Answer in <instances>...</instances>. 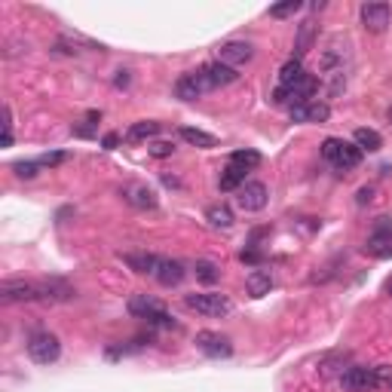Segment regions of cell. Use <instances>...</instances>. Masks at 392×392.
Segmentation results:
<instances>
[{
    "instance_id": "6da1fadb",
    "label": "cell",
    "mask_w": 392,
    "mask_h": 392,
    "mask_svg": "<svg viewBox=\"0 0 392 392\" xmlns=\"http://www.w3.org/2000/svg\"><path fill=\"white\" fill-rule=\"evenodd\" d=\"M352 68V56H350V43L341 37H331L328 47L322 52V80L328 86L331 95H341L346 89V77Z\"/></svg>"
},
{
    "instance_id": "7a4b0ae2",
    "label": "cell",
    "mask_w": 392,
    "mask_h": 392,
    "mask_svg": "<svg viewBox=\"0 0 392 392\" xmlns=\"http://www.w3.org/2000/svg\"><path fill=\"white\" fill-rule=\"evenodd\" d=\"M184 304L196 310L199 316H208V319H218V316H230L233 313V300L227 294H218V291H202V294H187Z\"/></svg>"
},
{
    "instance_id": "3957f363",
    "label": "cell",
    "mask_w": 392,
    "mask_h": 392,
    "mask_svg": "<svg viewBox=\"0 0 392 392\" xmlns=\"http://www.w3.org/2000/svg\"><path fill=\"white\" fill-rule=\"evenodd\" d=\"M316 89H319V80L313 74H304L294 86H279L276 93H273V101L276 104H285V108H297V104H306V101H313V95H316Z\"/></svg>"
},
{
    "instance_id": "277c9868",
    "label": "cell",
    "mask_w": 392,
    "mask_h": 392,
    "mask_svg": "<svg viewBox=\"0 0 392 392\" xmlns=\"http://www.w3.org/2000/svg\"><path fill=\"white\" fill-rule=\"evenodd\" d=\"M322 156L337 169H356L358 162H362V150L352 145V141H343V138H325Z\"/></svg>"
},
{
    "instance_id": "5b68a950",
    "label": "cell",
    "mask_w": 392,
    "mask_h": 392,
    "mask_svg": "<svg viewBox=\"0 0 392 392\" xmlns=\"http://www.w3.org/2000/svg\"><path fill=\"white\" fill-rule=\"evenodd\" d=\"M28 356L34 358L37 365H52L62 356V343H58V337L49 334V331H37V334L28 337Z\"/></svg>"
},
{
    "instance_id": "8992f818",
    "label": "cell",
    "mask_w": 392,
    "mask_h": 392,
    "mask_svg": "<svg viewBox=\"0 0 392 392\" xmlns=\"http://www.w3.org/2000/svg\"><path fill=\"white\" fill-rule=\"evenodd\" d=\"M365 254H371L377 260L392 258V221L389 218H377L371 236L365 239Z\"/></svg>"
},
{
    "instance_id": "52a82bcc",
    "label": "cell",
    "mask_w": 392,
    "mask_h": 392,
    "mask_svg": "<svg viewBox=\"0 0 392 392\" xmlns=\"http://www.w3.org/2000/svg\"><path fill=\"white\" fill-rule=\"evenodd\" d=\"M196 77H199V83H202V89H206V93H212V89H221V86H230V83L239 80L236 68H227V64H221V62L202 64V68L196 71Z\"/></svg>"
},
{
    "instance_id": "ba28073f",
    "label": "cell",
    "mask_w": 392,
    "mask_h": 392,
    "mask_svg": "<svg viewBox=\"0 0 392 392\" xmlns=\"http://www.w3.org/2000/svg\"><path fill=\"white\" fill-rule=\"evenodd\" d=\"M0 300L3 304H34L40 300V285L25 282V279H6L0 282Z\"/></svg>"
},
{
    "instance_id": "9c48e42d",
    "label": "cell",
    "mask_w": 392,
    "mask_h": 392,
    "mask_svg": "<svg viewBox=\"0 0 392 392\" xmlns=\"http://www.w3.org/2000/svg\"><path fill=\"white\" fill-rule=\"evenodd\" d=\"M267 202H270V191H267V184H260V181H245V184L239 187L236 206L243 208V212H260V208H267Z\"/></svg>"
},
{
    "instance_id": "30bf717a",
    "label": "cell",
    "mask_w": 392,
    "mask_h": 392,
    "mask_svg": "<svg viewBox=\"0 0 392 392\" xmlns=\"http://www.w3.org/2000/svg\"><path fill=\"white\" fill-rule=\"evenodd\" d=\"M341 387L346 392H368V389H377V374L374 368H358V365H350V368L341 374Z\"/></svg>"
},
{
    "instance_id": "8fae6325",
    "label": "cell",
    "mask_w": 392,
    "mask_h": 392,
    "mask_svg": "<svg viewBox=\"0 0 392 392\" xmlns=\"http://www.w3.org/2000/svg\"><path fill=\"white\" fill-rule=\"evenodd\" d=\"M392 22V6L389 3H362V25L371 34H383Z\"/></svg>"
},
{
    "instance_id": "7c38bea8",
    "label": "cell",
    "mask_w": 392,
    "mask_h": 392,
    "mask_svg": "<svg viewBox=\"0 0 392 392\" xmlns=\"http://www.w3.org/2000/svg\"><path fill=\"white\" fill-rule=\"evenodd\" d=\"M196 350L206 352L208 358H230L233 356V343L224 334H215V331H199L196 334Z\"/></svg>"
},
{
    "instance_id": "4fadbf2b",
    "label": "cell",
    "mask_w": 392,
    "mask_h": 392,
    "mask_svg": "<svg viewBox=\"0 0 392 392\" xmlns=\"http://www.w3.org/2000/svg\"><path fill=\"white\" fill-rule=\"evenodd\" d=\"M254 58V47L245 40H227L218 47V62L227 64V68H236V64H245Z\"/></svg>"
},
{
    "instance_id": "5bb4252c",
    "label": "cell",
    "mask_w": 392,
    "mask_h": 392,
    "mask_svg": "<svg viewBox=\"0 0 392 392\" xmlns=\"http://www.w3.org/2000/svg\"><path fill=\"white\" fill-rule=\"evenodd\" d=\"M328 117H331V108L325 101H319V98H313V101L291 108V120L294 123H325Z\"/></svg>"
},
{
    "instance_id": "9a60e30c",
    "label": "cell",
    "mask_w": 392,
    "mask_h": 392,
    "mask_svg": "<svg viewBox=\"0 0 392 392\" xmlns=\"http://www.w3.org/2000/svg\"><path fill=\"white\" fill-rule=\"evenodd\" d=\"M187 276L184 264L181 260H172V258H160V267H156L154 279L160 285H166V289H175V285H181V279Z\"/></svg>"
},
{
    "instance_id": "2e32d148",
    "label": "cell",
    "mask_w": 392,
    "mask_h": 392,
    "mask_svg": "<svg viewBox=\"0 0 392 392\" xmlns=\"http://www.w3.org/2000/svg\"><path fill=\"white\" fill-rule=\"evenodd\" d=\"M123 199L129 202V206H135V208H141V212H147V208H156V193H154V187H147V184H126L123 187Z\"/></svg>"
},
{
    "instance_id": "e0dca14e",
    "label": "cell",
    "mask_w": 392,
    "mask_h": 392,
    "mask_svg": "<svg viewBox=\"0 0 392 392\" xmlns=\"http://www.w3.org/2000/svg\"><path fill=\"white\" fill-rule=\"evenodd\" d=\"M37 285H40V300H47V304H64V300H71L77 294L64 279H43Z\"/></svg>"
},
{
    "instance_id": "ac0fdd59",
    "label": "cell",
    "mask_w": 392,
    "mask_h": 392,
    "mask_svg": "<svg viewBox=\"0 0 392 392\" xmlns=\"http://www.w3.org/2000/svg\"><path fill=\"white\" fill-rule=\"evenodd\" d=\"M166 310V306L160 304V300L156 297H150V294H132V297H129V313H132L135 319H154L156 313H162Z\"/></svg>"
},
{
    "instance_id": "d6986e66",
    "label": "cell",
    "mask_w": 392,
    "mask_h": 392,
    "mask_svg": "<svg viewBox=\"0 0 392 392\" xmlns=\"http://www.w3.org/2000/svg\"><path fill=\"white\" fill-rule=\"evenodd\" d=\"M120 258H123V264H126L129 270L150 273V276H154L156 267H160V258H156V254H150V252H126V254H120Z\"/></svg>"
},
{
    "instance_id": "ffe728a7",
    "label": "cell",
    "mask_w": 392,
    "mask_h": 392,
    "mask_svg": "<svg viewBox=\"0 0 392 392\" xmlns=\"http://www.w3.org/2000/svg\"><path fill=\"white\" fill-rule=\"evenodd\" d=\"M175 95H178L181 101H196L199 95H206V89H202V83H199V77H196V71L178 77V83H175Z\"/></svg>"
},
{
    "instance_id": "44dd1931",
    "label": "cell",
    "mask_w": 392,
    "mask_h": 392,
    "mask_svg": "<svg viewBox=\"0 0 392 392\" xmlns=\"http://www.w3.org/2000/svg\"><path fill=\"white\" fill-rule=\"evenodd\" d=\"M273 289V273L270 270H252L245 276V291L252 294V297H264V294H270Z\"/></svg>"
},
{
    "instance_id": "7402d4cb",
    "label": "cell",
    "mask_w": 392,
    "mask_h": 392,
    "mask_svg": "<svg viewBox=\"0 0 392 392\" xmlns=\"http://www.w3.org/2000/svg\"><path fill=\"white\" fill-rule=\"evenodd\" d=\"M206 218L212 227H218V230H230L233 224H236V218H233V208L227 206V202H215V206L206 208Z\"/></svg>"
},
{
    "instance_id": "603a6c76",
    "label": "cell",
    "mask_w": 392,
    "mask_h": 392,
    "mask_svg": "<svg viewBox=\"0 0 392 392\" xmlns=\"http://www.w3.org/2000/svg\"><path fill=\"white\" fill-rule=\"evenodd\" d=\"M316 22L313 19H306L304 25H300V31H297V40H294V56L291 58H304L306 52L313 49V43H316Z\"/></svg>"
},
{
    "instance_id": "cb8c5ba5",
    "label": "cell",
    "mask_w": 392,
    "mask_h": 392,
    "mask_svg": "<svg viewBox=\"0 0 392 392\" xmlns=\"http://www.w3.org/2000/svg\"><path fill=\"white\" fill-rule=\"evenodd\" d=\"M352 145L358 150H368V154H377V150L383 147V138L380 132H374V129H356V135H352Z\"/></svg>"
},
{
    "instance_id": "d4e9b609",
    "label": "cell",
    "mask_w": 392,
    "mask_h": 392,
    "mask_svg": "<svg viewBox=\"0 0 392 392\" xmlns=\"http://www.w3.org/2000/svg\"><path fill=\"white\" fill-rule=\"evenodd\" d=\"M245 175H248V169H243V166H227L224 172H221V191H239V187L245 184Z\"/></svg>"
},
{
    "instance_id": "484cf974",
    "label": "cell",
    "mask_w": 392,
    "mask_h": 392,
    "mask_svg": "<svg viewBox=\"0 0 392 392\" xmlns=\"http://www.w3.org/2000/svg\"><path fill=\"white\" fill-rule=\"evenodd\" d=\"M156 135H160V123L141 120V123H132V126H129L126 138L129 141H150V138H156Z\"/></svg>"
},
{
    "instance_id": "4316f807",
    "label": "cell",
    "mask_w": 392,
    "mask_h": 392,
    "mask_svg": "<svg viewBox=\"0 0 392 392\" xmlns=\"http://www.w3.org/2000/svg\"><path fill=\"white\" fill-rule=\"evenodd\" d=\"M300 77H304V64H300V58H289V62L282 64V71H279V86H294Z\"/></svg>"
},
{
    "instance_id": "83f0119b",
    "label": "cell",
    "mask_w": 392,
    "mask_h": 392,
    "mask_svg": "<svg viewBox=\"0 0 392 392\" xmlns=\"http://www.w3.org/2000/svg\"><path fill=\"white\" fill-rule=\"evenodd\" d=\"M193 276L199 279V282H206V285H215L221 279V270H218V264H212V260H196Z\"/></svg>"
},
{
    "instance_id": "f1b7e54d",
    "label": "cell",
    "mask_w": 392,
    "mask_h": 392,
    "mask_svg": "<svg viewBox=\"0 0 392 392\" xmlns=\"http://www.w3.org/2000/svg\"><path fill=\"white\" fill-rule=\"evenodd\" d=\"M181 138H184L187 145H196V147H215V145H218V138H215V135L202 132V129H191V126L181 129Z\"/></svg>"
},
{
    "instance_id": "f546056e",
    "label": "cell",
    "mask_w": 392,
    "mask_h": 392,
    "mask_svg": "<svg viewBox=\"0 0 392 392\" xmlns=\"http://www.w3.org/2000/svg\"><path fill=\"white\" fill-rule=\"evenodd\" d=\"M230 162L233 166H243V169H254V166H260V154L258 150H233Z\"/></svg>"
},
{
    "instance_id": "4dcf8cb0",
    "label": "cell",
    "mask_w": 392,
    "mask_h": 392,
    "mask_svg": "<svg viewBox=\"0 0 392 392\" xmlns=\"http://www.w3.org/2000/svg\"><path fill=\"white\" fill-rule=\"evenodd\" d=\"M346 358H350V356H343V352H337V356H331V358H325V362H319V374H322V377L343 374V368H337V365H346Z\"/></svg>"
},
{
    "instance_id": "1f68e13d",
    "label": "cell",
    "mask_w": 392,
    "mask_h": 392,
    "mask_svg": "<svg viewBox=\"0 0 392 392\" xmlns=\"http://www.w3.org/2000/svg\"><path fill=\"white\" fill-rule=\"evenodd\" d=\"M304 10L300 0H289V3H279V6H270V16L273 19H285V16H294V12Z\"/></svg>"
},
{
    "instance_id": "d6a6232c",
    "label": "cell",
    "mask_w": 392,
    "mask_h": 392,
    "mask_svg": "<svg viewBox=\"0 0 392 392\" xmlns=\"http://www.w3.org/2000/svg\"><path fill=\"white\" fill-rule=\"evenodd\" d=\"M147 150H150V156H156V160H166V156L175 154V145L172 141H154Z\"/></svg>"
},
{
    "instance_id": "836d02e7",
    "label": "cell",
    "mask_w": 392,
    "mask_h": 392,
    "mask_svg": "<svg viewBox=\"0 0 392 392\" xmlns=\"http://www.w3.org/2000/svg\"><path fill=\"white\" fill-rule=\"evenodd\" d=\"M37 169H40V162H16V166H12V172H16L19 175V178H34V175H37Z\"/></svg>"
},
{
    "instance_id": "e575fe53",
    "label": "cell",
    "mask_w": 392,
    "mask_h": 392,
    "mask_svg": "<svg viewBox=\"0 0 392 392\" xmlns=\"http://www.w3.org/2000/svg\"><path fill=\"white\" fill-rule=\"evenodd\" d=\"M3 147H12V110H10V104L3 108Z\"/></svg>"
},
{
    "instance_id": "d590c367",
    "label": "cell",
    "mask_w": 392,
    "mask_h": 392,
    "mask_svg": "<svg viewBox=\"0 0 392 392\" xmlns=\"http://www.w3.org/2000/svg\"><path fill=\"white\" fill-rule=\"evenodd\" d=\"M68 160V154H47V156H40V166H62V162Z\"/></svg>"
},
{
    "instance_id": "8d00e7d4",
    "label": "cell",
    "mask_w": 392,
    "mask_h": 392,
    "mask_svg": "<svg viewBox=\"0 0 392 392\" xmlns=\"http://www.w3.org/2000/svg\"><path fill=\"white\" fill-rule=\"evenodd\" d=\"M239 260H243V264H260V252H254V248H245L243 254H239Z\"/></svg>"
},
{
    "instance_id": "74e56055",
    "label": "cell",
    "mask_w": 392,
    "mask_h": 392,
    "mask_svg": "<svg viewBox=\"0 0 392 392\" xmlns=\"http://www.w3.org/2000/svg\"><path fill=\"white\" fill-rule=\"evenodd\" d=\"M371 199H374V187H362V191H358V196H356L358 206H365V202H371Z\"/></svg>"
},
{
    "instance_id": "f35d334b",
    "label": "cell",
    "mask_w": 392,
    "mask_h": 392,
    "mask_svg": "<svg viewBox=\"0 0 392 392\" xmlns=\"http://www.w3.org/2000/svg\"><path fill=\"white\" fill-rule=\"evenodd\" d=\"M101 145H104V150H114L117 145H120V135H117V132H108V135H104Z\"/></svg>"
},
{
    "instance_id": "ab89813d",
    "label": "cell",
    "mask_w": 392,
    "mask_h": 392,
    "mask_svg": "<svg viewBox=\"0 0 392 392\" xmlns=\"http://www.w3.org/2000/svg\"><path fill=\"white\" fill-rule=\"evenodd\" d=\"M162 181H166L169 187H178V178H172V175H162Z\"/></svg>"
},
{
    "instance_id": "60d3db41",
    "label": "cell",
    "mask_w": 392,
    "mask_h": 392,
    "mask_svg": "<svg viewBox=\"0 0 392 392\" xmlns=\"http://www.w3.org/2000/svg\"><path fill=\"white\" fill-rule=\"evenodd\" d=\"M387 294H389V297H392V279H389V282H387Z\"/></svg>"
},
{
    "instance_id": "b9f144b4",
    "label": "cell",
    "mask_w": 392,
    "mask_h": 392,
    "mask_svg": "<svg viewBox=\"0 0 392 392\" xmlns=\"http://www.w3.org/2000/svg\"><path fill=\"white\" fill-rule=\"evenodd\" d=\"M389 123H392V108H389Z\"/></svg>"
}]
</instances>
